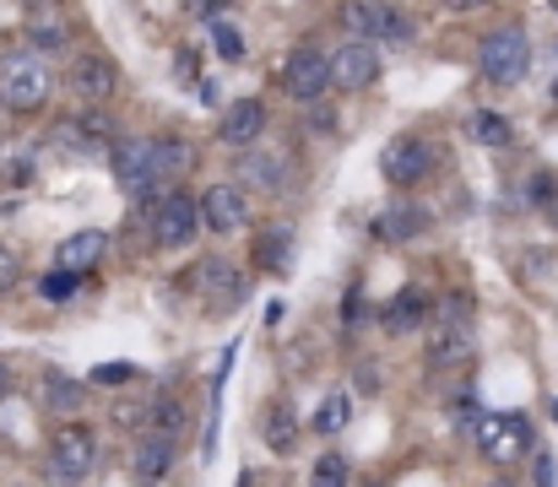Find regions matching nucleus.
Listing matches in <instances>:
<instances>
[{
	"mask_svg": "<svg viewBox=\"0 0 558 487\" xmlns=\"http://www.w3.org/2000/svg\"><path fill=\"white\" fill-rule=\"evenodd\" d=\"M54 93V76L38 54H11L0 60V109L11 114H38Z\"/></svg>",
	"mask_w": 558,
	"mask_h": 487,
	"instance_id": "obj_1",
	"label": "nucleus"
},
{
	"mask_svg": "<svg viewBox=\"0 0 558 487\" xmlns=\"http://www.w3.org/2000/svg\"><path fill=\"white\" fill-rule=\"evenodd\" d=\"M342 27L364 44H412V16L385 0H342Z\"/></svg>",
	"mask_w": 558,
	"mask_h": 487,
	"instance_id": "obj_2",
	"label": "nucleus"
},
{
	"mask_svg": "<svg viewBox=\"0 0 558 487\" xmlns=\"http://www.w3.org/2000/svg\"><path fill=\"white\" fill-rule=\"evenodd\" d=\"M477 65H483V76L494 87H515L526 76V65H532V38L521 27H494L483 38V49H477Z\"/></svg>",
	"mask_w": 558,
	"mask_h": 487,
	"instance_id": "obj_3",
	"label": "nucleus"
},
{
	"mask_svg": "<svg viewBox=\"0 0 558 487\" xmlns=\"http://www.w3.org/2000/svg\"><path fill=\"white\" fill-rule=\"evenodd\" d=\"M201 228H206V217H201V200L195 195L169 190L163 200H153V244L158 249H185Z\"/></svg>",
	"mask_w": 558,
	"mask_h": 487,
	"instance_id": "obj_4",
	"label": "nucleus"
},
{
	"mask_svg": "<svg viewBox=\"0 0 558 487\" xmlns=\"http://www.w3.org/2000/svg\"><path fill=\"white\" fill-rule=\"evenodd\" d=\"M331 87H337L331 54H320L315 44H304V49L288 54V65H282V93H288L293 104H320Z\"/></svg>",
	"mask_w": 558,
	"mask_h": 487,
	"instance_id": "obj_5",
	"label": "nucleus"
},
{
	"mask_svg": "<svg viewBox=\"0 0 558 487\" xmlns=\"http://www.w3.org/2000/svg\"><path fill=\"white\" fill-rule=\"evenodd\" d=\"M93 466H98V439H93L82 423L60 428V434H54V455H49V483L54 487H82L87 477H93Z\"/></svg>",
	"mask_w": 558,
	"mask_h": 487,
	"instance_id": "obj_6",
	"label": "nucleus"
},
{
	"mask_svg": "<svg viewBox=\"0 0 558 487\" xmlns=\"http://www.w3.org/2000/svg\"><path fill=\"white\" fill-rule=\"evenodd\" d=\"M109 168H114V179L131 195H147L153 184H163V173H158V142H147V136H120L109 147Z\"/></svg>",
	"mask_w": 558,
	"mask_h": 487,
	"instance_id": "obj_7",
	"label": "nucleus"
},
{
	"mask_svg": "<svg viewBox=\"0 0 558 487\" xmlns=\"http://www.w3.org/2000/svg\"><path fill=\"white\" fill-rule=\"evenodd\" d=\"M434 168H439V153H434L423 136H396V142H385V153H379V173H385L396 190L423 184Z\"/></svg>",
	"mask_w": 558,
	"mask_h": 487,
	"instance_id": "obj_8",
	"label": "nucleus"
},
{
	"mask_svg": "<svg viewBox=\"0 0 558 487\" xmlns=\"http://www.w3.org/2000/svg\"><path fill=\"white\" fill-rule=\"evenodd\" d=\"M477 450H483L494 466H510V461H521V455L532 450V423L515 417V412H505V417H483V428H477Z\"/></svg>",
	"mask_w": 558,
	"mask_h": 487,
	"instance_id": "obj_9",
	"label": "nucleus"
},
{
	"mask_svg": "<svg viewBox=\"0 0 558 487\" xmlns=\"http://www.w3.org/2000/svg\"><path fill=\"white\" fill-rule=\"evenodd\" d=\"M195 288H201V299H206V309H211V315H222V309H239V299L250 293L244 271H239L233 260H222V255H206V260H201V271H195Z\"/></svg>",
	"mask_w": 558,
	"mask_h": 487,
	"instance_id": "obj_10",
	"label": "nucleus"
},
{
	"mask_svg": "<svg viewBox=\"0 0 558 487\" xmlns=\"http://www.w3.org/2000/svg\"><path fill=\"white\" fill-rule=\"evenodd\" d=\"M65 87H71L82 104H104V98L120 87V71H114V60H109V54H98V49H93V54H76V60H71Z\"/></svg>",
	"mask_w": 558,
	"mask_h": 487,
	"instance_id": "obj_11",
	"label": "nucleus"
},
{
	"mask_svg": "<svg viewBox=\"0 0 558 487\" xmlns=\"http://www.w3.org/2000/svg\"><path fill=\"white\" fill-rule=\"evenodd\" d=\"M331 71H337V87L342 93H364V87L379 82V54H374V44H364V38H348L331 54Z\"/></svg>",
	"mask_w": 558,
	"mask_h": 487,
	"instance_id": "obj_12",
	"label": "nucleus"
},
{
	"mask_svg": "<svg viewBox=\"0 0 558 487\" xmlns=\"http://www.w3.org/2000/svg\"><path fill=\"white\" fill-rule=\"evenodd\" d=\"M201 217H206L211 233H239V228L250 222V195H244L239 184H211V190L201 195Z\"/></svg>",
	"mask_w": 558,
	"mask_h": 487,
	"instance_id": "obj_13",
	"label": "nucleus"
},
{
	"mask_svg": "<svg viewBox=\"0 0 558 487\" xmlns=\"http://www.w3.org/2000/svg\"><path fill=\"white\" fill-rule=\"evenodd\" d=\"M217 136H222V147H239V153H250V147L266 136V104H255V98H239V104H228V109H222V125H217Z\"/></svg>",
	"mask_w": 558,
	"mask_h": 487,
	"instance_id": "obj_14",
	"label": "nucleus"
},
{
	"mask_svg": "<svg viewBox=\"0 0 558 487\" xmlns=\"http://www.w3.org/2000/svg\"><path fill=\"white\" fill-rule=\"evenodd\" d=\"M428 315H434L428 293H423V288H401V293L379 309V325H385V336H407V330H417Z\"/></svg>",
	"mask_w": 558,
	"mask_h": 487,
	"instance_id": "obj_15",
	"label": "nucleus"
},
{
	"mask_svg": "<svg viewBox=\"0 0 558 487\" xmlns=\"http://www.w3.org/2000/svg\"><path fill=\"white\" fill-rule=\"evenodd\" d=\"M104 255H109V239H104L98 228H82V233H71V239L54 249V266H65V271H82V277H87Z\"/></svg>",
	"mask_w": 558,
	"mask_h": 487,
	"instance_id": "obj_16",
	"label": "nucleus"
},
{
	"mask_svg": "<svg viewBox=\"0 0 558 487\" xmlns=\"http://www.w3.org/2000/svg\"><path fill=\"white\" fill-rule=\"evenodd\" d=\"M131 466H136V483H147V487L163 483V477H169V466H174V439L147 428V434H142V445H136V461H131Z\"/></svg>",
	"mask_w": 558,
	"mask_h": 487,
	"instance_id": "obj_17",
	"label": "nucleus"
},
{
	"mask_svg": "<svg viewBox=\"0 0 558 487\" xmlns=\"http://www.w3.org/2000/svg\"><path fill=\"white\" fill-rule=\"evenodd\" d=\"M244 179L255 190H266V195H282L288 190V158L282 153H250L244 158Z\"/></svg>",
	"mask_w": 558,
	"mask_h": 487,
	"instance_id": "obj_18",
	"label": "nucleus"
},
{
	"mask_svg": "<svg viewBox=\"0 0 558 487\" xmlns=\"http://www.w3.org/2000/svg\"><path fill=\"white\" fill-rule=\"evenodd\" d=\"M260 439H266L277 455H288V450L299 445V423H293V406H288V401H271V406H266V417H260Z\"/></svg>",
	"mask_w": 558,
	"mask_h": 487,
	"instance_id": "obj_19",
	"label": "nucleus"
},
{
	"mask_svg": "<svg viewBox=\"0 0 558 487\" xmlns=\"http://www.w3.org/2000/svg\"><path fill=\"white\" fill-rule=\"evenodd\" d=\"M423 228H428V211H423V206H390L385 222H379V233H385L390 244H407V239H417Z\"/></svg>",
	"mask_w": 558,
	"mask_h": 487,
	"instance_id": "obj_20",
	"label": "nucleus"
},
{
	"mask_svg": "<svg viewBox=\"0 0 558 487\" xmlns=\"http://www.w3.org/2000/svg\"><path fill=\"white\" fill-rule=\"evenodd\" d=\"M472 136H477L483 147H494V153H505V147L515 142V125H510L505 114H488V109H477V114H472Z\"/></svg>",
	"mask_w": 558,
	"mask_h": 487,
	"instance_id": "obj_21",
	"label": "nucleus"
},
{
	"mask_svg": "<svg viewBox=\"0 0 558 487\" xmlns=\"http://www.w3.org/2000/svg\"><path fill=\"white\" fill-rule=\"evenodd\" d=\"M44 401H49L54 412H65V417H71V412H82V406H87V390H82L76 379H65V374H49V379H44Z\"/></svg>",
	"mask_w": 558,
	"mask_h": 487,
	"instance_id": "obj_22",
	"label": "nucleus"
},
{
	"mask_svg": "<svg viewBox=\"0 0 558 487\" xmlns=\"http://www.w3.org/2000/svg\"><path fill=\"white\" fill-rule=\"evenodd\" d=\"M65 38H71V27H65L60 16H38V22L27 27L33 54H60V49H65Z\"/></svg>",
	"mask_w": 558,
	"mask_h": 487,
	"instance_id": "obj_23",
	"label": "nucleus"
},
{
	"mask_svg": "<svg viewBox=\"0 0 558 487\" xmlns=\"http://www.w3.org/2000/svg\"><path fill=\"white\" fill-rule=\"evenodd\" d=\"M211 49H217V60L239 65V60H244V33H239L233 22H211Z\"/></svg>",
	"mask_w": 558,
	"mask_h": 487,
	"instance_id": "obj_24",
	"label": "nucleus"
},
{
	"mask_svg": "<svg viewBox=\"0 0 558 487\" xmlns=\"http://www.w3.org/2000/svg\"><path fill=\"white\" fill-rule=\"evenodd\" d=\"M185 168H190V142H180V136H158V173L174 179V173H185Z\"/></svg>",
	"mask_w": 558,
	"mask_h": 487,
	"instance_id": "obj_25",
	"label": "nucleus"
},
{
	"mask_svg": "<svg viewBox=\"0 0 558 487\" xmlns=\"http://www.w3.org/2000/svg\"><path fill=\"white\" fill-rule=\"evenodd\" d=\"M348 455H320L315 461V477H310V487H348Z\"/></svg>",
	"mask_w": 558,
	"mask_h": 487,
	"instance_id": "obj_26",
	"label": "nucleus"
},
{
	"mask_svg": "<svg viewBox=\"0 0 558 487\" xmlns=\"http://www.w3.org/2000/svg\"><path fill=\"white\" fill-rule=\"evenodd\" d=\"M76 288H82V271H65V266H54V271L44 277V299H49V304H65Z\"/></svg>",
	"mask_w": 558,
	"mask_h": 487,
	"instance_id": "obj_27",
	"label": "nucleus"
},
{
	"mask_svg": "<svg viewBox=\"0 0 558 487\" xmlns=\"http://www.w3.org/2000/svg\"><path fill=\"white\" fill-rule=\"evenodd\" d=\"M180 423H185L180 401H174V395H158V401H153V434H169V439H174Z\"/></svg>",
	"mask_w": 558,
	"mask_h": 487,
	"instance_id": "obj_28",
	"label": "nucleus"
},
{
	"mask_svg": "<svg viewBox=\"0 0 558 487\" xmlns=\"http://www.w3.org/2000/svg\"><path fill=\"white\" fill-rule=\"evenodd\" d=\"M342 428H348V395L337 390V395L315 412V434H342Z\"/></svg>",
	"mask_w": 558,
	"mask_h": 487,
	"instance_id": "obj_29",
	"label": "nucleus"
},
{
	"mask_svg": "<svg viewBox=\"0 0 558 487\" xmlns=\"http://www.w3.org/2000/svg\"><path fill=\"white\" fill-rule=\"evenodd\" d=\"M288 244H293V239H288V228L266 233V239H260V260H266V266H277V271H288Z\"/></svg>",
	"mask_w": 558,
	"mask_h": 487,
	"instance_id": "obj_30",
	"label": "nucleus"
},
{
	"mask_svg": "<svg viewBox=\"0 0 558 487\" xmlns=\"http://www.w3.org/2000/svg\"><path fill=\"white\" fill-rule=\"evenodd\" d=\"M93 379H98V385H131V379H136V368H125V363H109V368H98Z\"/></svg>",
	"mask_w": 558,
	"mask_h": 487,
	"instance_id": "obj_31",
	"label": "nucleus"
},
{
	"mask_svg": "<svg viewBox=\"0 0 558 487\" xmlns=\"http://www.w3.org/2000/svg\"><path fill=\"white\" fill-rule=\"evenodd\" d=\"M11 282H16V255H11V249L0 244V293H5Z\"/></svg>",
	"mask_w": 558,
	"mask_h": 487,
	"instance_id": "obj_32",
	"label": "nucleus"
},
{
	"mask_svg": "<svg viewBox=\"0 0 558 487\" xmlns=\"http://www.w3.org/2000/svg\"><path fill=\"white\" fill-rule=\"evenodd\" d=\"M364 315H369V309H364V293H348V304H342V320H348V325H359Z\"/></svg>",
	"mask_w": 558,
	"mask_h": 487,
	"instance_id": "obj_33",
	"label": "nucleus"
},
{
	"mask_svg": "<svg viewBox=\"0 0 558 487\" xmlns=\"http://www.w3.org/2000/svg\"><path fill=\"white\" fill-rule=\"evenodd\" d=\"M310 131L331 136V131H337V114H331V109H315V114H310Z\"/></svg>",
	"mask_w": 558,
	"mask_h": 487,
	"instance_id": "obj_34",
	"label": "nucleus"
},
{
	"mask_svg": "<svg viewBox=\"0 0 558 487\" xmlns=\"http://www.w3.org/2000/svg\"><path fill=\"white\" fill-rule=\"evenodd\" d=\"M537 487H558V472H554V455H537Z\"/></svg>",
	"mask_w": 558,
	"mask_h": 487,
	"instance_id": "obj_35",
	"label": "nucleus"
},
{
	"mask_svg": "<svg viewBox=\"0 0 558 487\" xmlns=\"http://www.w3.org/2000/svg\"><path fill=\"white\" fill-rule=\"evenodd\" d=\"M450 11H477V5H488V0H445Z\"/></svg>",
	"mask_w": 558,
	"mask_h": 487,
	"instance_id": "obj_36",
	"label": "nucleus"
},
{
	"mask_svg": "<svg viewBox=\"0 0 558 487\" xmlns=\"http://www.w3.org/2000/svg\"><path fill=\"white\" fill-rule=\"evenodd\" d=\"M5 390H11V368L0 363V395H5Z\"/></svg>",
	"mask_w": 558,
	"mask_h": 487,
	"instance_id": "obj_37",
	"label": "nucleus"
},
{
	"mask_svg": "<svg viewBox=\"0 0 558 487\" xmlns=\"http://www.w3.org/2000/svg\"><path fill=\"white\" fill-rule=\"evenodd\" d=\"M548 217H554V222H558V195H554V200H548Z\"/></svg>",
	"mask_w": 558,
	"mask_h": 487,
	"instance_id": "obj_38",
	"label": "nucleus"
},
{
	"mask_svg": "<svg viewBox=\"0 0 558 487\" xmlns=\"http://www.w3.org/2000/svg\"><path fill=\"white\" fill-rule=\"evenodd\" d=\"M27 5H44V0H27Z\"/></svg>",
	"mask_w": 558,
	"mask_h": 487,
	"instance_id": "obj_39",
	"label": "nucleus"
},
{
	"mask_svg": "<svg viewBox=\"0 0 558 487\" xmlns=\"http://www.w3.org/2000/svg\"><path fill=\"white\" fill-rule=\"evenodd\" d=\"M548 5H554V11H558V0H548Z\"/></svg>",
	"mask_w": 558,
	"mask_h": 487,
	"instance_id": "obj_40",
	"label": "nucleus"
},
{
	"mask_svg": "<svg viewBox=\"0 0 558 487\" xmlns=\"http://www.w3.org/2000/svg\"><path fill=\"white\" fill-rule=\"evenodd\" d=\"M364 487H379V483H364Z\"/></svg>",
	"mask_w": 558,
	"mask_h": 487,
	"instance_id": "obj_41",
	"label": "nucleus"
}]
</instances>
